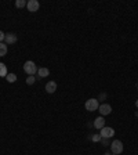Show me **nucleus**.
I'll use <instances>...</instances> for the list:
<instances>
[{
	"label": "nucleus",
	"instance_id": "3",
	"mask_svg": "<svg viewBox=\"0 0 138 155\" xmlns=\"http://www.w3.org/2000/svg\"><path fill=\"white\" fill-rule=\"evenodd\" d=\"M84 107H86L87 111L93 112V111H97V109H98L100 104H98V100H97V98H90V100H87V101H86Z\"/></svg>",
	"mask_w": 138,
	"mask_h": 155
},
{
	"label": "nucleus",
	"instance_id": "6",
	"mask_svg": "<svg viewBox=\"0 0 138 155\" xmlns=\"http://www.w3.org/2000/svg\"><path fill=\"white\" fill-rule=\"evenodd\" d=\"M98 111L101 114V116H105V115H109L112 112V107L109 104H101L100 107H98Z\"/></svg>",
	"mask_w": 138,
	"mask_h": 155
},
{
	"label": "nucleus",
	"instance_id": "12",
	"mask_svg": "<svg viewBox=\"0 0 138 155\" xmlns=\"http://www.w3.org/2000/svg\"><path fill=\"white\" fill-rule=\"evenodd\" d=\"M6 54H7V44L0 43V57H4Z\"/></svg>",
	"mask_w": 138,
	"mask_h": 155
},
{
	"label": "nucleus",
	"instance_id": "16",
	"mask_svg": "<svg viewBox=\"0 0 138 155\" xmlns=\"http://www.w3.org/2000/svg\"><path fill=\"white\" fill-rule=\"evenodd\" d=\"M35 80H36V76H28V78H26V83H28V85H33V83H35Z\"/></svg>",
	"mask_w": 138,
	"mask_h": 155
},
{
	"label": "nucleus",
	"instance_id": "8",
	"mask_svg": "<svg viewBox=\"0 0 138 155\" xmlns=\"http://www.w3.org/2000/svg\"><path fill=\"white\" fill-rule=\"evenodd\" d=\"M50 75V71H48V68H39L37 69V78L36 79H42V78H47V76Z\"/></svg>",
	"mask_w": 138,
	"mask_h": 155
},
{
	"label": "nucleus",
	"instance_id": "20",
	"mask_svg": "<svg viewBox=\"0 0 138 155\" xmlns=\"http://www.w3.org/2000/svg\"><path fill=\"white\" fill-rule=\"evenodd\" d=\"M113 155H115V154H113Z\"/></svg>",
	"mask_w": 138,
	"mask_h": 155
},
{
	"label": "nucleus",
	"instance_id": "4",
	"mask_svg": "<svg viewBox=\"0 0 138 155\" xmlns=\"http://www.w3.org/2000/svg\"><path fill=\"white\" fill-rule=\"evenodd\" d=\"M101 137H104V139H111V137H113V134H115V130L112 128H108V126H105V128L101 129Z\"/></svg>",
	"mask_w": 138,
	"mask_h": 155
},
{
	"label": "nucleus",
	"instance_id": "21",
	"mask_svg": "<svg viewBox=\"0 0 138 155\" xmlns=\"http://www.w3.org/2000/svg\"><path fill=\"white\" fill-rule=\"evenodd\" d=\"M137 86H138V85H137Z\"/></svg>",
	"mask_w": 138,
	"mask_h": 155
},
{
	"label": "nucleus",
	"instance_id": "2",
	"mask_svg": "<svg viewBox=\"0 0 138 155\" xmlns=\"http://www.w3.org/2000/svg\"><path fill=\"white\" fill-rule=\"evenodd\" d=\"M111 150L115 155H119L123 152V143L120 140H113L111 143Z\"/></svg>",
	"mask_w": 138,
	"mask_h": 155
},
{
	"label": "nucleus",
	"instance_id": "15",
	"mask_svg": "<svg viewBox=\"0 0 138 155\" xmlns=\"http://www.w3.org/2000/svg\"><path fill=\"white\" fill-rule=\"evenodd\" d=\"M91 140H93L94 143H98V141H101V134H100V133L93 134V136H91Z\"/></svg>",
	"mask_w": 138,
	"mask_h": 155
},
{
	"label": "nucleus",
	"instance_id": "14",
	"mask_svg": "<svg viewBox=\"0 0 138 155\" xmlns=\"http://www.w3.org/2000/svg\"><path fill=\"white\" fill-rule=\"evenodd\" d=\"M6 78H7V80H8L10 83H13V82H15V80H17V75H15V74H7V76H6Z\"/></svg>",
	"mask_w": 138,
	"mask_h": 155
},
{
	"label": "nucleus",
	"instance_id": "17",
	"mask_svg": "<svg viewBox=\"0 0 138 155\" xmlns=\"http://www.w3.org/2000/svg\"><path fill=\"white\" fill-rule=\"evenodd\" d=\"M101 143H102V145H111L109 139H104V137H101Z\"/></svg>",
	"mask_w": 138,
	"mask_h": 155
},
{
	"label": "nucleus",
	"instance_id": "5",
	"mask_svg": "<svg viewBox=\"0 0 138 155\" xmlns=\"http://www.w3.org/2000/svg\"><path fill=\"white\" fill-rule=\"evenodd\" d=\"M39 7H40V4H39L37 0H29L26 3V8H28V11H31V13H36V11L39 10Z\"/></svg>",
	"mask_w": 138,
	"mask_h": 155
},
{
	"label": "nucleus",
	"instance_id": "11",
	"mask_svg": "<svg viewBox=\"0 0 138 155\" xmlns=\"http://www.w3.org/2000/svg\"><path fill=\"white\" fill-rule=\"evenodd\" d=\"M7 74H8V72H7V67H6L3 62H0V76H1V78H6Z\"/></svg>",
	"mask_w": 138,
	"mask_h": 155
},
{
	"label": "nucleus",
	"instance_id": "18",
	"mask_svg": "<svg viewBox=\"0 0 138 155\" xmlns=\"http://www.w3.org/2000/svg\"><path fill=\"white\" fill-rule=\"evenodd\" d=\"M4 38H6V33L3 31H0V43L4 42Z\"/></svg>",
	"mask_w": 138,
	"mask_h": 155
},
{
	"label": "nucleus",
	"instance_id": "10",
	"mask_svg": "<svg viewBox=\"0 0 138 155\" xmlns=\"http://www.w3.org/2000/svg\"><path fill=\"white\" fill-rule=\"evenodd\" d=\"M55 90H57V83H55L54 80L47 82V85H46V91H47V93H54Z\"/></svg>",
	"mask_w": 138,
	"mask_h": 155
},
{
	"label": "nucleus",
	"instance_id": "1",
	"mask_svg": "<svg viewBox=\"0 0 138 155\" xmlns=\"http://www.w3.org/2000/svg\"><path fill=\"white\" fill-rule=\"evenodd\" d=\"M37 68L36 64L33 62V61H26L25 64H24V71H25V74H28L29 76H33L37 72Z\"/></svg>",
	"mask_w": 138,
	"mask_h": 155
},
{
	"label": "nucleus",
	"instance_id": "13",
	"mask_svg": "<svg viewBox=\"0 0 138 155\" xmlns=\"http://www.w3.org/2000/svg\"><path fill=\"white\" fill-rule=\"evenodd\" d=\"M28 1H25V0H17L15 1V7L17 8H21V7H25L26 6Z\"/></svg>",
	"mask_w": 138,
	"mask_h": 155
},
{
	"label": "nucleus",
	"instance_id": "19",
	"mask_svg": "<svg viewBox=\"0 0 138 155\" xmlns=\"http://www.w3.org/2000/svg\"><path fill=\"white\" fill-rule=\"evenodd\" d=\"M135 107L138 108V100H137V101H135Z\"/></svg>",
	"mask_w": 138,
	"mask_h": 155
},
{
	"label": "nucleus",
	"instance_id": "7",
	"mask_svg": "<svg viewBox=\"0 0 138 155\" xmlns=\"http://www.w3.org/2000/svg\"><path fill=\"white\" fill-rule=\"evenodd\" d=\"M18 40L15 33H6V38H4V43L6 44H14V43Z\"/></svg>",
	"mask_w": 138,
	"mask_h": 155
},
{
	"label": "nucleus",
	"instance_id": "9",
	"mask_svg": "<svg viewBox=\"0 0 138 155\" xmlns=\"http://www.w3.org/2000/svg\"><path fill=\"white\" fill-rule=\"evenodd\" d=\"M94 128L100 129V130H101L102 128H105V119H104V116H98L95 121H94Z\"/></svg>",
	"mask_w": 138,
	"mask_h": 155
}]
</instances>
